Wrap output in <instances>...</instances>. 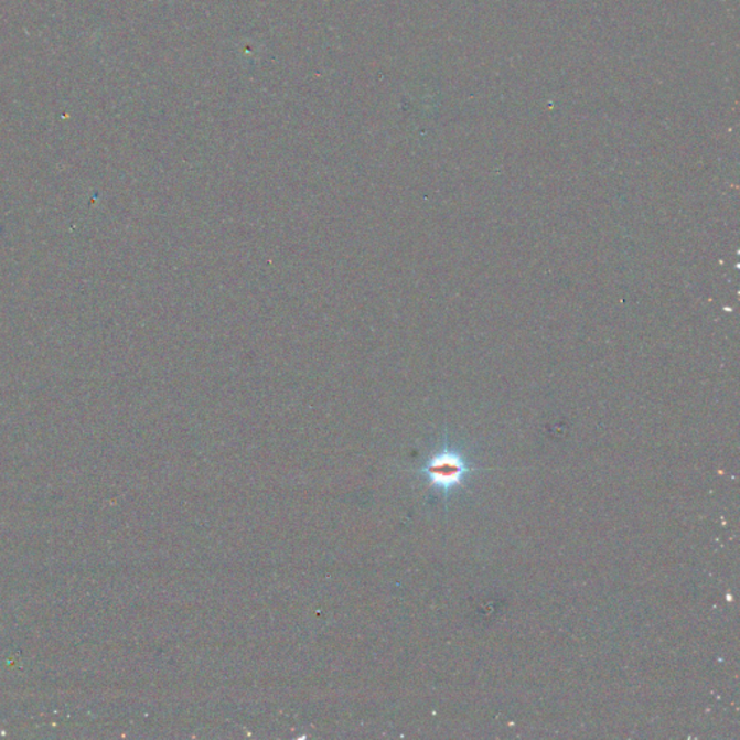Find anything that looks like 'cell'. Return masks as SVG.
Returning a JSON list of instances; mask_svg holds the SVG:
<instances>
[{"instance_id": "obj_1", "label": "cell", "mask_w": 740, "mask_h": 740, "mask_svg": "<svg viewBox=\"0 0 740 740\" xmlns=\"http://www.w3.org/2000/svg\"><path fill=\"white\" fill-rule=\"evenodd\" d=\"M470 472H472V468H470L464 454L450 449V447H444L439 453L431 455L421 469V473L426 476L428 483L444 493L462 486Z\"/></svg>"}]
</instances>
